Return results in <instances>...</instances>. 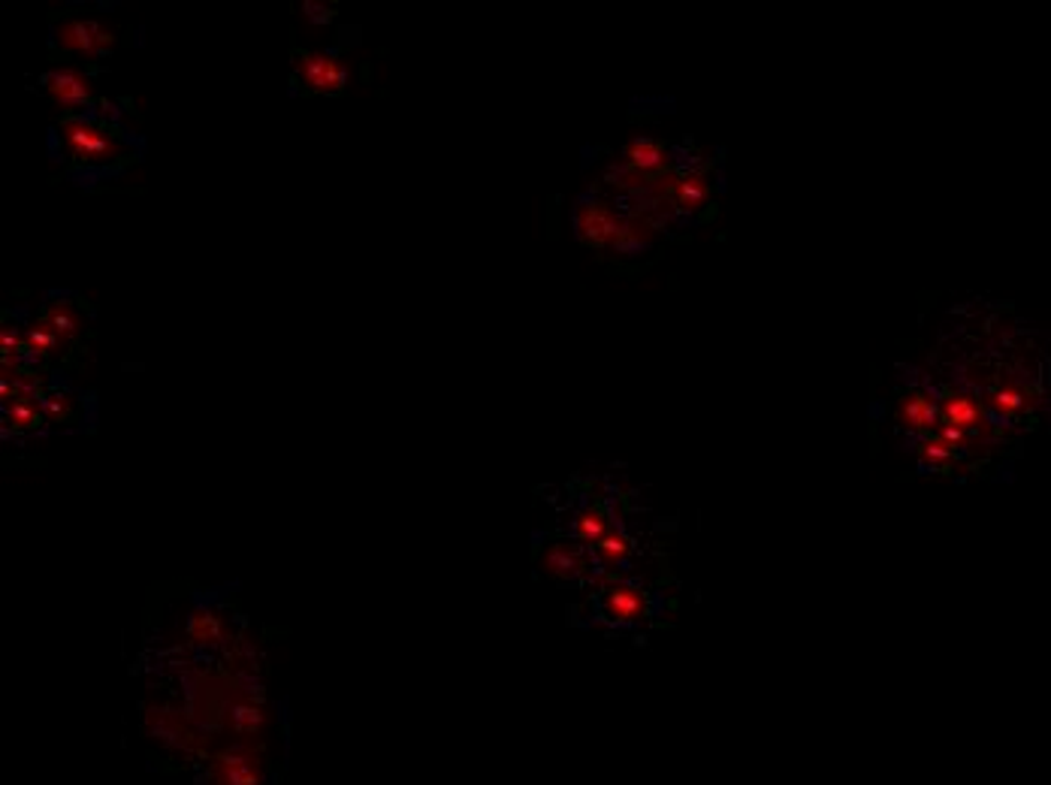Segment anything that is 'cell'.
<instances>
[{
	"label": "cell",
	"mask_w": 1051,
	"mask_h": 785,
	"mask_svg": "<svg viewBox=\"0 0 1051 785\" xmlns=\"http://www.w3.org/2000/svg\"><path fill=\"white\" fill-rule=\"evenodd\" d=\"M143 734L151 746H158L161 756H170L178 764H202L209 759L206 737L197 728V722L178 710L163 707H146L143 713Z\"/></svg>",
	"instance_id": "obj_1"
},
{
	"label": "cell",
	"mask_w": 1051,
	"mask_h": 785,
	"mask_svg": "<svg viewBox=\"0 0 1051 785\" xmlns=\"http://www.w3.org/2000/svg\"><path fill=\"white\" fill-rule=\"evenodd\" d=\"M197 785H270V759L260 744L236 740L202 761Z\"/></svg>",
	"instance_id": "obj_2"
},
{
	"label": "cell",
	"mask_w": 1051,
	"mask_h": 785,
	"mask_svg": "<svg viewBox=\"0 0 1051 785\" xmlns=\"http://www.w3.org/2000/svg\"><path fill=\"white\" fill-rule=\"evenodd\" d=\"M58 136H61L64 151L76 161H109L119 151L115 136L109 134L103 124H97L95 119H85V115L64 119L61 127H58Z\"/></svg>",
	"instance_id": "obj_3"
},
{
	"label": "cell",
	"mask_w": 1051,
	"mask_h": 785,
	"mask_svg": "<svg viewBox=\"0 0 1051 785\" xmlns=\"http://www.w3.org/2000/svg\"><path fill=\"white\" fill-rule=\"evenodd\" d=\"M294 76L299 88L311 95H338L348 82V67L333 52L302 49L294 54Z\"/></svg>",
	"instance_id": "obj_4"
},
{
	"label": "cell",
	"mask_w": 1051,
	"mask_h": 785,
	"mask_svg": "<svg viewBox=\"0 0 1051 785\" xmlns=\"http://www.w3.org/2000/svg\"><path fill=\"white\" fill-rule=\"evenodd\" d=\"M622 212L605 200H580L574 209V233L583 245L590 248H605L614 251V242L622 230Z\"/></svg>",
	"instance_id": "obj_5"
},
{
	"label": "cell",
	"mask_w": 1051,
	"mask_h": 785,
	"mask_svg": "<svg viewBox=\"0 0 1051 785\" xmlns=\"http://www.w3.org/2000/svg\"><path fill=\"white\" fill-rule=\"evenodd\" d=\"M54 46L67 54L100 58L115 46V34L97 18H64L54 27Z\"/></svg>",
	"instance_id": "obj_6"
},
{
	"label": "cell",
	"mask_w": 1051,
	"mask_h": 785,
	"mask_svg": "<svg viewBox=\"0 0 1051 785\" xmlns=\"http://www.w3.org/2000/svg\"><path fill=\"white\" fill-rule=\"evenodd\" d=\"M42 91L52 97L58 107L82 109L95 103V85L79 67H54L42 76Z\"/></svg>",
	"instance_id": "obj_7"
},
{
	"label": "cell",
	"mask_w": 1051,
	"mask_h": 785,
	"mask_svg": "<svg viewBox=\"0 0 1051 785\" xmlns=\"http://www.w3.org/2000/svg\"><path fill=\"white\" fill-rule=\"evenodd\" d=\"M650 610V601L644 596L641 586L634 583H614L610 589L602 598V613H605L610 623L620 625H632L638 620H644Z\"/></svg>",
	"instance_id": "obj_8"
},
{
	"label": "cell",
	"mask_w": 1051,
	"mask_h": 785,
	"mask_svg": "<svg viewBox=\"0 0 1051 785\" xmlns=\"http://www.w3.org/2000/svg\"><path fill=\"white\" fill-rule=\"evenodd\" d=\"M586 569H590V559L578 544L553 541L541 553V571L553 581H574L580 574H586Z\"/></svg>",
	"instance_id": "obj_9"
},
{
	"label": "cell",
	"mask_w": 1051,
	"mask_h": 785,
	"mask_svg": "<svg viewBox=\"0 0 1051 785\" xmlns=\"http://www.w3.org/2000/svg\"><path fill=\"white\" fill-rule=\"evenodd\" d=\"M898 420L910 433H933L940 423V408L928 390H910L898 406Z\"/></svg>",
	"instance_id": "obj_10"
},
{
	"label": "cell",
	"mask_w": 1051,
	"mask_h": 785,
	"mask_svg": "<svg viewBox=\"0 0 1051 785\" xmlns=\"http://www.w3.org/2000/svg\"><path fill=\"white\" fill-rule=\"evenodd\" d=\"M659 236V224L656 217L650 212H629L622 217V230L614 242V251L617 254H638V251H647L650 245L656 242Z\"/></svg>",
	"instance_id": "obj_11"
},
{
	"label": "cell",
	"mask_w": 1051,
	"mask_h": 785,
	"mask_svg": "<svg viewBox=\"0 0 1051 785\" xmlns=\"http://www.w3.org/2000/svg\"><path fill=\"white\" fill-rule=\"evenodd\" d=\"M622 163L641 170V173H650V176H661L671 170V154L656 139H632L622 149Z\"/></svg>",
	"instance_id": "obj_12"
},
{
	"label": "cell",
	"mask_w": 1051,
	"mask_h": 785,
	"mask_svg": "<svg viewBox=\"0 0 1051 785\" xmlns=\"http://www.w3.org/2000/svg\"><path fill=\"white\" fill-rule=\"evenodd\" d=\"M940 414H943V423L957 426L967 435L976 433V429H985V411L979 406V399L970 396V392H949Z\"/></svg>",
	"instance_id": "obj_13"
},
{
	"label": "cell",
	"mask_w": 1051,
	"mask_h": 785,
	"mask_svg": "<svg viewBox=\"0 0 1051 785\" xmlns=\"http://www.w3.org/2000/svg\"><path fill=\"white\" fill-rule=\"evenodd\" d=\"M710 194H714V188H710L707 173H701V170H683L675 194V209L677 212H687V215H695V212H701L704 205L710 203Z\"/></svg>",
	"instance_id": "obj_14"
},
{
	"label": "cell",
	"mask_w": 1051,
	"mask_h": 785,
	"mask_svg": "<svg viewBox=\"0 0 1051 785\" xmlns=\"http://www.w3.org/2000/svg\"><path fill=\"white\" fill-rule=\"evenodd\" d=\"M571 532H574V538H578V541L590 544V547L602 541L607 532H610V520H607L605 508H598V504H593V508H583V511L574 516V526H571Z\"/></svg>",
	"instance_id": "obj_15"
},
{
	"label": "cell",
	"mask_w": 1051,
	"mask_h": 785,
	"mask_svg": "<svg viewBox=\"0 0 1051 785\" xmlns=\"http://www.w3.org/2000/svg\"><path fill=\"white\" fill-rule=\"evenodd\" d=\"M224 637V623L218 620L212 610H194L188 616V640L197 647H212L221 644Z\"/></svg>",
	"instance_id": "obj_16"
},
{
	"label": "cell",
	"mask_w": 1051,
	"mask_h": 785,
	"mask_svg": "<svg viewBox=\"0 0 1051 785\" xmlns=\"http://www.w3.org/2000/svg\"><path fill=\"white\" fill-rule=\"evenodd\" d=\"M593 553H595V559H598V565H607V569H614V565H622V562L629 559V553H632V541H629V538H626L622 532L610 528V532H607L602 541L593 544Z\"/></svg>",
	"instance_id": "obj_17"
},
{
	"label": "cell",
	"mask_w": 1051,
	"mask_h": 785,
	"mask_svg": "<svg viewBox=\"0 0 1051 785\" xmlns=\"http://www.w3.org/2000/svg\"><path fill=\"white\" fill-rule=\"evenodd\" d=\"M1027 402H1030V396L1018 384H1003L1000 390L991 392V408L1000 418H1015L1018 411H1025Z\"/></svg>",
	"instance_id": "obj_18"
},
{
	"label": "cell",
	"mask_w": 1051,
	"mask_h": 785,
	"mask_svg": "<svg viewBox=\"0 0 1051 785\" xmlns=\"http://www.w3.org/2000/svg\"><path fill=\"white\" fill-rule=\"evenodd\" d=\"M42 324L52 329L58 339H70L79 333V317L70 312L67 306H49V312L42 317Z\"/></svg>",
	"instance_id": "obj_19"
},
{
	"label": "cell",
	"mask_w": 1051,
	"mask_h": 785,
	"mask_svg": "<svg viewBox=\"0 0 1051 785\" xmlns=\"http://www.w3.org/2000/svg\"><path fill=\"white\" fill-rule=\"evenodd\" d=\"M918 460L925 462V465H949V462L955 460V447L949 445V441H943L940 435H930V438H925L922 445H918Z\"/></svg>",
	"instance_id": "obj_20"
},
{
	"label": "cell",
	"mask_w": 1051,
	"mask_h": 785,
	"mask_svg": "<svg viewBox=\"0 0 1051 785\" xmlns=\"http://www.w3.org/2000/svg\"><path fill=\"white\" fill-rule=\"evenodd\" d=\"M302 10H309L306 13V18H311V22H318V25H324V22H330V10L326 7H318V3H302Z\"/></svg>",
	"instance_id": "obj_21"
}]
</instances>
